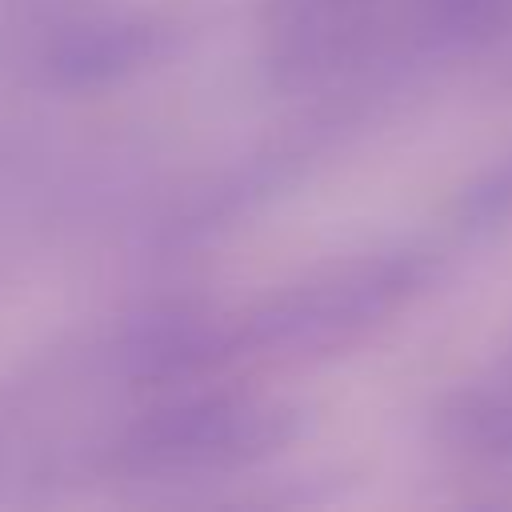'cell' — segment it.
Returning a JSON list of instances; mask_svg holds the SVG:
<instances>
[{
    "label": "cell",
    "instance_id": "obj_1",
    "mask_svg": "<svg viewBox=\"0 0 512 512\" xmlns=\"http://www.w3.org/2000/svg\"><path fill=\"white\" fill-rule=\"evenodd\" d=\"M296 436V412L284 400L232 388H192L136 416L108 448L120 476L196 480L240 472Z\"/></svg>",
    "mask_w": 512,
    "mask_h": 512
},
{
    "label": "cell",
    "instance_id": "obj_2",
    "mask_svg": "<svg viewBox=\"0 0 512 512\" xmlns=\"http://www.w3.org/2000/svg\"><path fill=\"white\" fill-rule=\"evenodd\" d=\"M420 284L408 256L360 260L280 288L244 316H224V348L236 356H320L396 312Z\"/></svg>",
    "mask_w": 512,
    "mask_h": 512
},
{
    "label": "cell",
    "instance_id": "obj_3",
    "mask_svg": "<svg viewBox=\"0 0 512 512\" xmlns=\"http://www.w3.org/2000/svg\"><path fill=\"white\" fill-rule=\"evenodd\" d=\"M160 24L140 16H88L56 32L44 68L60 88H104L140 72L160 52Z\"/></svg>",
    "mask_w": 512,
    "mask_h": 512
},
{
    "label": "cell",
    "instance_id": "obj_4",
    "mask_svg": "<svg viewBox=\"0 0 512 512\" xmlns=\"http://www.w3.org/2000/svg\"><path fill=\"white\" fill-rule=\"evenodd\" d=\"M512 216V156L488 168L464 196H460V220L464 228H488Z\"/></svg>",
    "mask_w": 512,
    "mask_h": 512
}]
</instances>
